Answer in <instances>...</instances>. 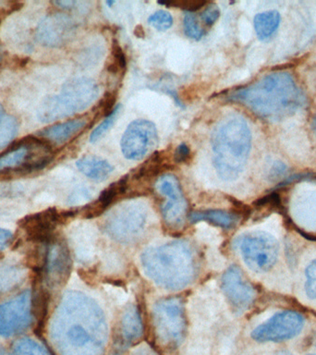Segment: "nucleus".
Segmentation results:
<instances>
[{
	"instance_id": "1",
	"label": "nucleus",
	"mask_w": 316,
	"mask_h": 355,
	"mask_svg": "<svg viewBox=\"0 0 316 355\" xmlns=\"http://www.w3.org/2000/svg\"><path fill=\"white\" fill-rule=\"evenodd\" d=\"M51 338L61 355H102L107 340L104 313L93 299L69 291L51 324Z\"/></svg>"
},
{
	"instance_id": "2",
	"label": "nucleus",
	"mask_w": 316,
	"mask_h": 355,
	"mask_svg": "<svg viewBox=\"0 0 316 355\" xmlns=\"http://www.w3.org/2000/svg\"><path fill=\"white\" fill-rule=\"evenodd\" d=\"M258 116L269 121H280L294 115L304 107L305 97L288 72L276 71L258 82L236 91L230 96Z\"/></svg>"
},
{
	"instance_id": "3",
	"label": "nucleus",
	"mask_w": 316,
	"mask_h": 355,
	"mask_svg": "<svg viewBox=\"0 0 316 355\" xmlns=\"http://www.w3.org/2000/svg\"><path fill=\"white\" fill-rule=\"evenodd\" d=\"M213 164L218 176L230 182L245 168L252 148V132L245 119L230 115L222 119L211 136Z\"/></svg>"
},
{
	"instance_id": "4",
	"label": "nucleus",
	"mask_w": 316,
	"mask_h": 355,
	"mask_svg": "<svg viewBox=\"0 0 316 355\" xmlns=\"http://www.w3.org/2000/svg\"><path fill=\"white\" fill-rule=\"evenodd\" d=\"M141 262L147 277L166 290L185 288L195 275L193 252L184 241L148 248L141 254Z\"/></svg>"
},
{
	"instance_id": "5",
	"label": "nucleus",
	"mask_w": 316,
	"mask_h": 355,
	"mask_svg": "<svg viewBox=\"0 0 316 355\" xmlns=\"http://www.w3.org/2000/svg\"><path fill=\"white\" fill-rule=\"evenodd\" d=\"M98 96L99 87L94 80L74 78L63 85L60 94L43 100L37 110V118L43 123L68 118L87 110Z\"/></svg>"
},
{
	"instance_id": "6",
	"label": "nucleus",
	"mask_w": 316,
	"mask_h": 355,
	"mask_svg": "<svg viewBox=\"0 0 316 355\" xmlns=\"http://www.w3.org/2000/svg\"><path fill=\"white\" fill-rule=\"evenodd\" d=\"M53 158L52 146L46 141L28 138L0 155V172L18 173L41 171Z\"/></svg>"
},
{
	"instance_id": "7",
	"label": "nucleus",
	"mask_w": 316,
	"mask_h": 355,
	"mask_svg": "<svg viewBox=\"0 0 316 355\" xmlns=\"http://www.w3.org/2000/svg\"><path fill=\"white\" fill-rule=\"evenodd\" d=\"M158 340L168 348H176L184 340L187 321L184 304L177 297L160 300L152 310Z\"/></svg>"
},
{
	"instance_id": "8",
	"label": "nucleus",
	"mask_w": 316,
	"mask_h": 355,
	"mask_svg": "<svg viewBox=\"0 0 316 355\" xmlns=\"http://www.w3.org/2000/svg\"><path fill=\"white\" fill-rule=\"evenodd\" d=\"M244 262L256 273H265L273 268L279 257V246L268 233L255 232L241 235L236 241Z\"/></svg>"
},
{
	"instance_id": "9",
	"label": "nucleus",
	"mask_w": 316,
	"mask_h": 355,
	"mask_svg": "<svg viewBox=\"0 0 316 355\" xmlns=\"http://www.w3.org/2000/svg\"><path fill=\"white\" fill-rule=\"evenodd\" d=\"M146 218L144 205L139 202H130L111 214L105 221V232L116 241L129 243L143 232Z\"/></svg>"
},
{
	"instance_id": "10",
	"label": "nucleus",
	"mask_w": 316,
	"mask_h": 355,
	"mask_svg": "<svg viewBox=\"0 0 316 355\" xmlns=\"http://www.w3.org/2000/svg\"><path fill=\"white\" fill-rule=\"evenodd\" d=\"M33 319L32 291L26 290L0 304V337L21 334L32 324Z\"/></svg>"
},
{
	"instance_id": "11",
	"label": "nucleus",
	"mask_w": 316,
	"mask_h": 355,
	"mask_svg": "<svg viewBox=\"0 0 316 355\" xmlns=\"http://www.w3.org/2000/svg\"><path fill=\"white\" fill-rule=\"evenodd\" d=\"M157 143L155 125L146 119H136L127 127L122 136V154L129 160H141L157 147Z\"/></svg>"
},
{
	"instance_id": "12",
	"label": "nucleus",
	"mask_w": 316,
	"mask_h": 355,
	"mask_svg": "<svg viewBox=\"0 0 316 355\" xmlns=\"http://www.w3.org/2000/svg\"><path fill=\"white\" fill-rule=\"evenodd\" d=\"M304 326V318L295 311H282L261 324L252 332V338L259 343L290 340L298 335Z\"/></svg>"
},
{
	"instance_id": "13",
	"label": "nucleus",
	"mask_w": 316,
	"mask_h": 355,
	"mask_svg": "<svg viewBox=\"0 0 316 355\" xmlns=\"http://www.w3.org/2000/svg\"><path fill=\"white\" fill-rule=\"evenodd\" d=\"M155 186L166 198L161 208L164 220L171 227L182 226L184 223L188 205L179 180L173 175L165 174L157 180Z\"/></svg>"
},
{
	"instance_id": "14",
	"label": "nucleus",
	"mask_w": 316,
	"mask_h": 355,
	"mask_svg": "<svg viewBox=\"0 0 316 355\" xmlns=\"http://www.w3.org/2000/svg\"><path fill=\"white\" fill-rule=\"evenodd\" d=\"M75 29L76 25L71 17L61 13L50 14L38 24L36 39L44 46H61L72 37Z\"/></svg>"
},
{
	"instance_id": "15",
	"label": "nucleus",
	"mask_w": 316,
	"mask_h": 355,
	"mask_svg": "<svg viewBox=\"0 0 316 355\" xmlns=\"http://www.w3.org/2000/svg\"><path fill=\"white\" fill-rule=\"evenodd\" d=\"M71 254L63 241L53 240L49 243L42 276L50 286L63 285L71 273Z\"/></svg>"
},
{
	"instance_id": "16",
	"label": "nucleus",
	"mask_w": 316,
	"mask_h": 355,
	"mask_svg": "<svg viewBox=\"0 0 316 355\" xmlns=\"http://www.w3.org/2000/svg\"><path fill=\"white\" fill-rule=\"evenodd\" d=\"M221 288L229 304L238 312L248 309L254 302V288L245 279L243 272L236 266L227 269L221 279Z\"/></svg>"
},
{
	"instance_id": "17",
	"label": "nucleus",
	"mask_w": 316,
	"mask_h": 355,
	"mask_svg": "<svg viewBox=\"0 0 316 355\" xmlns=\"http://www.w3.org/2000/svg\"><path fill=\"white\" fill-rule=\"evenodd\" d=\"M62 218V214L58 213L55 208H49L43 212L25 216L19 224L30 241L49 244L53 240V232Z\"/></svg>"
},
{
	"instance_id": "18",
	"label": "nucleus",
	"mask_w": 316,
	"mask_h": 355,
	"mask_svg": "<svg viewBox=\"0 0 316 355\" xmlns=\"http://www.w3.org/2000/svg\"><path fill=\"white\" fill-rule=\"evenodd\" d=\"M143 322L137 308L130 305L125 311L121 321V329L119 334L114 340L110 355H122L126 352L128 347L135 343L143 337Z\"/></svg>"
},
{
	"instance_id": "19",
	"label": "nucleus",
	"mask_w": 316,
	"mask_h": 355,
	"mask_svg": "<svg viewBox=\"0 0 316 355\" xmlns=\"http://www.w3.org/2000/svg\"><path fill=\"white\" fill-rule=\"evenodd\" d=\"M85 119H71V121L46 128L37 133L39 137L44 139L47 143L60 146L71 140L74 135L85 127Z\"/></svg>"
},
{
	"instance_id": "20",
	"label": "nucleus",
	"mask_w": 316,
	"mask_h": 355,
	"mask_svg": "<svg viewBox=\"0 0 316 355\" xmlns=\"http://www.w3.org/2000/svg\"><path fill=\"white\" fill-rule=\"evenodd\" d=\"M128 180H129L128 177L122 178L118 182L112 183L105 191H103L98 199L94 202L93 204L88 205L85 211H83V218H94L104 213L116 197L126 191Z\"/></svg>"
},
{
	"instance_id": "21",
	"label": "nucleus",
	"mask_w": 316,
	"mask_h": 355,
	"mask_svg": "<svg viewBox=\"0 0 316 355\" xmlns=\"http://www.w3.org/2000/svg\"><path fill=\"white\" fill-rule=\"evenodd\" d=\"M76 166L83 175L96 182H104L113 172V166L107 160L94 155L80 158Z\"/></svg>"
},
{
	"instance_id": "22",
	"label": "nucleus",
	"mask_w": 316,
	"mask_h": 355,
	"mask_svg": "<svg viewBox=\"0 0 316 355\" xmlns=\"http://www.w3.org/2000/svg\"><path fill=\"white\" fill-rule=\"evenodd\" d=\"M190 220L193 223L199 221H207L208 223L215 225L216 227L230 229V227L234 226L236 221H237V216L235 214L227 212V211L213 209L191 213Z\"/></svg>"
},
{
	"instance_id": "23",
	"label": "nucleus",
	"mask_w": 316,
	"mask_h": 355,
	"mask_svg": "<svg viewBox=\"0 0 316 355\" xmlns=\"http://www.w3.org/2000/svg\"><path fill=\"white\" fill-rule=\"evenodd\" d=\"M280 14L276 10L265 11L257 14L254 18V29L260 40H267L279 29Z\"/></svg>"
},
{
	"instance_id": "24",
	"label": "nucleus",
	"mask_w": 316,
	"mask_h": 355,
	"mask_svg": "<svg viewBox=\"0 0 316 355\" xmlns=\"http://www.w3.org/2000/svg\"><path fill=\"white\" fill-rule=\"evenodd\" d=\"M168 163L165 162V158L160 152L155 153L152 157L147 160L135 174L136 179H143V178H152L157 176L161 171L168 168Z\"/></svg>"
},
{
	"instance_id": "25",
	"label": "nucleus",
	"mask_w": 316,
	"mask_h": 355,
	"mask_svg": "<svg viewBox=\"0 0 316 355\" xmlns=\"http://www.w3.org/2000/svg\"><path fill=\"white\" fill-rule=\"evenodd\" d=\"M19 132V122L13 116H0V150L4 149Z\"/></svg>"
},
{
	"instance_id": "26",
	"label": "nucleus",
	"mask_w": 316,
	"mask_h": 355,
	"mask_svg": "<svg viewBox=\"0 0 316 355\" xmlns=\"http://www.w3.org/2000/svg\"><path fill=\"white\" fill-rule=\"evenodd\" d=\"M11 355H51L49 349L29 338L15 341L11 348Z\"/></svg>"
},
{
	"instance_id": "27",
	"label": "nucleus",
	"mask_w": 316,
	"mask_h": 355,
	"mask_svg": "<svg viewBox=\"0 0 316 355\" xmlns=\"http://www.w3.org/2000/svg\"><path fill=\"white\" fill-rule=\"evenodd\" d=\"M112 62L107 66V71L109 73L116 74L126 69V57H125L123 49L116 40H113L112 43Z\"/></svg>"
},
{
	"instance_id": "28",
	"label": "nucleus",
	"mask_w": 316,
	"mask_h": 355,
	"mask_svg": "<svg viewBox=\"0 0 316 355\" xmlns=\"http://www.w3.org/2000/svg\"><path fill=\"white\" fill-rule=\"evenodd\" d=\"M183 29L186 36L194 40H200L204 35V31L200 26L198 19L193 12H186L183 19Z\"/></svg>"
},
{
	"instance_id": "29",
	"label": "nucleus",
	"mask_w": 316,
	"mask_h": 355,
	"mask_svg": "<svg viewBox=\"0 0 316 355\" xmlns=\"http://www.w3.org/2000/svg\"><path fill=\"white\" fill-rule=\"evenodd\" d=\"M121 107V105H116L114 112L111 114L110 116H107V118H105L104 121H103L101 123H100L98 126L91 132L90 135L91 143H96V141L100 140V139H101L103 136H104L105 133L111 129V127H112L114 123H115L116 116L119 115Z\"/></svg>"
},
{
	"instance_id": "30",
	"label": "nucleus",
	"mask_w": 316,
	"mask_h": 355,
	"mask_svg": "<svg viewBox=\"0 0 316 355\" xmlns=\"http://www.w3.org/2000/svg\"><path fill=\"white\" fill-rule=\"evenodd\" d=\"M148 22L158 31H166L173 24V18L168 11L158 10L149 17Z\"/></svg>"
},
{
	"instance_id": "31",
	"label": "nucleus",
	"mask_w": 316,
	"mask_h": 355,
	"mask_svg": "<svg viewBox=\"0 0 316 355\" xmlns=\"http://www.w3.org/2000/svg\"><path fill=\"white\" fill-rule=\"evenodd\" d=\"M157 3L166 7L182 8L187 10V12H193L207 5V2L202 0H170V1H158Z\"/></svg>"
},
{
	"instance_id": "32",
	"label": "nucleus",
	"mask_w": 316,
	"mask_h": 355,
	"mask_svg": "<svg viewBox=\"0 0 316 355\" xmlns=\"http://www.w3.org/2000/svg\"><path fill=\"white\" fill-rule=\"evenodd\" d=\"M306 282H305V290H306L307 295L310 299L316 301V260L313 261L309 266H307L306 271Z\"/></svg>"
},
{
	"instance_id": "33",
	"label": "nucleus",
	"mask_w": 316,
	"mask_h": 355,
	"mask_svg": "<svg viewBox=\"0 0 316 355\" xmlns=\"http://www.w3.org/2000/svg\"><path fill=\"white\" fill-rule=\"evenodd\" d=\"M219 16H220V10L216 4H210L201 14L202 21L207 26H212L218 21Z\"/></svg>"
},
{
	"instance_id": "34",
	"label": "nucleus",
	"mask_w": 316,
	"mask_h": 355,
	"mask_svg": "<svg viewBox=\"0 0 316 355\" xmlns=\"http://www.w3.org/2000/svg\"><path fill=\"white\" fill-rule=\"evenodd\" d=\"M116 103V94L113 93H107L104 98L102 99L101 101V110L105 118L107 116H110L111 114L114 112L115 108H114V105H115Z\"/></svg>"
},
{
	"instance_id": "35",
	"label": "nucleus",
	"mask_w": 316,
	"mask_h": 355,
	"mask_svg": "<svg viewBox=\"0 0 316 355\" xmlns=\"http://www.w3.org/2000/svg\"><path fill=\"white\" fill-rule=\"evenodd\" d=\"M191 155L190 147L185 143L180 144L174 153V160L177 164L184 163Z\"/></svg>"
},
{
	"instance_id": "36",
	"label": "nucleus",
	"mask_w": 316,
	"mask_h": 355,
	"mask_svg": "<svg viewBox=\"0 0 316 355\" xmlns=\"http://www.w3.org/2000/svg\"><path fill=\"white\" fill-rule=\"evenodd\" d=\"M12 238V232L10 230L0 227V251L4 250Z\"/></svg>"
},
{
	"instance_id": "37",
	"label": "nucleus",
	"mask_w": 316,
	"mask_h": 355,
	"mask_svg": "<svg viewBox=\"0 0 316 355\" xmlns=\"http://www.w3.org/2000/svg\"><path fill=\"white\" fill-rule=\"evenodd\" d=\"M54 4L63 10H72L78 4V2L72 1V0H62V1H55Z\"/></svg>"
},
{
	"instance_id": "38",
	"label": "nucleus",
	"mask_w": 316,
	"mask_h": 355,
	"mask_svg": "<svg viewBox=\"0 0 316 355\" xmlns=\"http://www.w3.org/2000/svg\"><path fill=\"white\" fill-rule=\"evenodd\" d=\"M132 355H157L155 352H152V349L147 348V347H143L141 349H139L137 352H135Z\"/></svg>"
},
{
	"instance_id": "39",
	"label": "nucleus",
	"mask_w": 316,
	"mask_h": 355,
	"mask_svg": "<svg viewBox=\"0 0 316 355\" xmlns=\"http://www.w3.org/2000/svg\"><path fill=\"white\" fill-rule=\"evenodd\" d=\"M134 33L138 36V37H143L144 31L143 27H141V25H139V26L135 28Z\"/></svg>"
},
{
	"instance_id": "40",
	"label": "nucleus",
	"mask_w": 316,
	"mask_h": 355,
	"mask_svg": "<svg viewBox=\"0 0 316 355\" xmlns=\"http://www.w3.org/2000/svg\"><path fill=\"white\" fill-rule=\"evenodd\" d=\"M274 355H293V354H290V352H288V351H279V352H277L276 354H274Z\"/></svg>"
},
{
	"instance_id": "41",
	"label": "nucleus",
	"mask_w": 316,
	"mask_h": 355,
	"mask_svg": "<svg viewBox=\"0 0 316 355\" xmlns=\"http://www.w3.org/2000/svg\"><path fill=\"white\" fill-rule=\"evenodd\" d=\"M313 130H315V132L316 135V119H315V121H313Z\"/></svg>"
},
{
	"instance_id": "42",
	"label": "nucleus",
	"mask_w": 316,
	"mask_h": 355,
	"mask_svg": "<svg viewBox=\"0 0 316 355\" xmlns=\"http://www.w3.org/2000/svg\"><path fill=\"white\" fill-rule=\"evenodd\" d=\"M3 114H4V112H3L2 105L0 104V116L3 115Z\"/></svg>"
},
{
	"instance_id": "43",
	"label": "nucleus",
	"mask_w": 316,
	"mask_h": 355,
	"mask_svg": "<svg viewBox=\"0 0 316 355\" xmlns=\"http://www.w3.org/2000/svg\"><path fill=\"white\" fill-rule=\"evenodd\" d=\"M107 4L108 6L113 5V4H115V1H107Z\"/></svg>"
}]
</instances>
